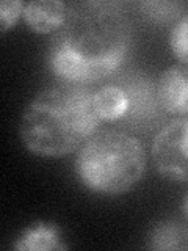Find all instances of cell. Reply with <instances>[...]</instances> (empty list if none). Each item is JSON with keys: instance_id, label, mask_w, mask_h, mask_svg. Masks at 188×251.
<instances>
[{"instance_id": "6da1fadb", "label": "cell", "mask_w": 188, "mask_h": 251, "mask_svg": "<svg viewBox=\"0 0 188 251\" xmlns=\"http://www.w3.org/2000/svg\"><path fill=\"white\" fill-rule=\"evenodd\" d=\"M93 93L83 85L69 83L39 91L19 123L24 148L39 157H63L80 149L100 124Z\"/></svg>"}, {"instance_id": "7a4b0ae2", "label": "cell", "mask_w": 188, "mask_h": 251, "mask_svg": "<svg viewBox=\"0 0 188 251\" xmlns=\"http://www.w3.org/2000/svg\"><path fill=\"white\" fill-rule=\"evenodd\" d=\"M53 43L68 47L91 65L116 73L130 44L129 16L118 2L72 3Z\"/></svg>"}, {"instance_id": "3957f363", "label": "cell", "mask_w": 188, "mask_h": 251, "mask_svg": "<svg viewBox=\"0 0 188 251\" xmlns=\"http://www.w3.org/2000/svg\"><path fill=\"white\" fill-rule=\"evenodd\" d=\"M147 155L141 140L124 130H102L80 148L75 171L88 190L122 195L143 179Z\"/></svg>"}, {"instance_id": "277c9868", "label": "cell", "mask_w": 188, "mask_h": 251, "mask_svg": "<svg viewBox=\"0 0 188 251\" xmlns=\"http://www.w3.org/2000/svg\"><path fill=\"white\" fill-rule=\"evenodd\" d=\"M157 173L171 182H188V116L169 121L157 132L151 145Z\"/></svg>"}, {"instance_id": "5b68a950", "label": "cell", "mask_w": 188, "mask_h": 251, "mask_svg": "<svg viewBox=\"0 0 188 251\" xmlns=\"http://www.w3.org/2000/svg\"><path fill=\"white\" fill-rule=\"evenodd\" d=\"M119 85L127 91L130 100L129 113L124 121L133 124V127H151L160 120V112L163 110L157 99V90L152 80L141 74H129Z\"/></svg>"}, {"instance_id": "8992f818", "label": "cell", "mask_w": 188, "mask_h": 251, "mask_svg": "<svg viewBox=\"0 0 188 251\" xmlns=\"http://www.w3.org/2000/svg\"><path fill=\"white\" fill-rule=\"evenodd\" d=\"M157 99L164 113L188 116V66L172 65L160 74L155 83Z\"/></svg>"}, {"instance_id": "52a82bcc", "label": "cell", "mask_w": 188, "mask_h": 251, "mask_svg": "<svg viewBox=\"0 0 188 251\" xmlns=\"http://www.w3.org/2000/svg\"><path fill=\"white\" fill-rule=\"evenodd\" d=\"M69 5L60 0H33L25 3L24 19L28 28L38 35L60 31L68 18Z\"/></svg>"}, {"instance_id": "ba28073f", "label": "cell", "mask_w": 188, "mask_h": 251, "mask_svg": "<svg viewBox=\"0 0 188 251\" xmlns=\"http://www.w3.org/2000/svg\"><path fill=\"white\" fill-rule=\"evenodd\" d=\"M13 248L18 251H52L68 250V245L61 240V229L57 223L39 220L24 227Z\"/></svg>"}, {"instance_id": "9c48e42d", "label": "cell", "mask_w": 188, "mask_h": 251, "mask_svg": "<svg viewBox=\"0 0 188 251\" xmlns=\"http://www.w3.org/2000/svg\"><path fill=\"white\" fill-rule=\"evenodd\" d=\"M94 110L100 121H121L129 113L130 100L119 83H108L93 93Z\"/></svg>"}, {"instance_id": "30bf717a", "label": "cell", "mask_w": 188, "mask_h": 251, "mask_svg": "<svg viewBox=\"0 0 188 251\" xmlns=\"http://www.w3.org/2000/svg\"><path fill=\"white\" fill-rule=\"evenodd\" d=\"M151 250H188V227L174 220L155 223L147 234Z\"/></svg>"}, {"instance_id": "8fae6325", "label": "cell", "mask_w": 188, "mask_h": 251, "mask_svg": "<svg viewBox=\"0 0 188 251\" xmlns=\"http://www.w3.org/2000/svg\"><path fill=\"white\" fill-rule=\"evenodd\" d=\"M141 16L147 22L174 24L182 18L184 3L180 2H141L138 3Z\"/></svg>"}, {"instance_id": "7c38bea8", "label": "cell", "mask_w": 188, "mask_h": 251, "mask_svg": "<svg viewBox=\"0 0 188 251\" xmlns=\"http://www.w3.org/2000/svg\"><path fill=\"white\" fill-rule=\"evenodd\" d=\"M169 47L172 55L182 65L188 66V13L182 14V18L172 25L169 33Z\"/></svg>"}, {"instance_id": "4fadbf2b", "label": "cell", "mask_w": 188, "mask_h": 251, "mask_svg": "<svg viewBox=\"0 0 188 251\" xmlns=\"http://www.w3.org/2000/svg\"><path fill=\"white\" fill-rule=\"evenodd\" d=\"M25 3L21 0H3L0 3V30L2 33H6L18 24L21 16H24Z\"/></svg>"}, {"instance_id": "5bb4252c", "label": "cell", "mask_w": 188, "mask_h": 251, "mask_svg": "<svg viewBox=\"0 0 188 251\" xmlns=\"http://www.w3.org/2000/svg\"><path fill=\"white\" fill-rule=\"evenodd\" d=\"M182 214H184L185 222L188 223V193L184 196V201H182Z\"/></svg>"}]
</instances>
